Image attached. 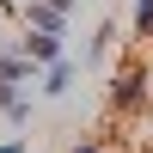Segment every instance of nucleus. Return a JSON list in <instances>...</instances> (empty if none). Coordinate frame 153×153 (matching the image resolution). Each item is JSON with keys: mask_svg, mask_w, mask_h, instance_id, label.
<instances>
[{"mask_svg": "<svg viewBox=\"0 0 153 153\" xmlns=\"http://www.w3.org/2000/svg\"><path fill=\"white\" fill-rule=\"evenodd\" d=\"M153 104V80H147V61H123L117 80H110V110L117 117H135V110Z\"/></svg>", "mask_w": 153, "mask_h": 153, "instance_id": "nucleus-1", "label": "nucleus"}, {"mask_svg": "<svg viewBox=\"0 0 153 153\" xmlns=\"http://www.w3.org/2000/svg\"><path fill=\"white\" fill-rule=\"evenodd\" d=\"M19 25L25 31H43V37H68V12H55V6H43V0H19Z\"/></svg>", "mask_w": 153, "mask_h": 153, "instance_id": "nucleus-2", "label": "nucleus"}, {"mask_svg": "<svg viewBox=\"0 0 153 153\" xmlns=\"http://www.w3.org/2000/svg\"><path fill=\"white\" fill-rule=\"evenodd\" d=\"M19 55L31 61V68H49V61L68 55V43H61V37H43V31H25V37H19Z\"/></svg>", "mask_w": 153, "mask_h": 153, "instance_id": "nucleus-3", "label": "nucleus"}, {"mask_svg": "<svg viewBox=\"0 0 153 153\" xmlns=\"http://www.w3.org/2000/svg\"><path fill=\"white\" fill-rule=\"evenodd\" d=\"M37 92L43 98H68L74 92V61L61 55V61H49V68H37Z\"/></svg>", "mask_w": 153, "mask_h": 153, "instance_id": "nucleus-4", "label": "nucleus"}, {"mask_svg": "<svg viewBox=\"0 0 153 153\" xmlns=\"http://www.w3.org/2000/svg\"><path fill=\"white\" fill-rule=\"evenodd\" d=\"M0 80H12V86H25V80H37V68L19 55V49H0Z\"/></svg>", "mask_w": 153, "mask_h": 153, "instance_id": "nucleus-5", "label": "nucleus"}, {"mask_svg": "<svg viewBox=\"0 0 153 153\" xmlns=\"http://www.w3.org/2000/svg\"><path fill=\"white\" fill-rule=\"evenodd\" d=\"M129 37H135V43H153V0H135V19H129Z\"/></svg>", "mask_w": 153, "mask_h": 153, "instance_id": "nucleus-6", "label": "nucleus"}, {"mask_svg": "<svg viewBox=\"0 0 153 153\" xmlns=\"http://www.w3.org/2000/svg\"><path fill=\"white\" fill-rule=\"evenodd\" d=\"M0 117H6L12 129H25V123H31V92H25V86H19V92L6 98V110H0Z\"/></svg>", "mask_w": 153, "mask_h": 153, "instance_id": "nucleus-7", "label": "nucleus"}, {"mask_svg": "<svg viewBox=\"0 0 153 153\" xmlns=\"http://www.w3.org/2000/svg\"><path fill=\"white\" fill-rule=\"evenodd\" d=\"M110 43H117V19H104V25H98V37H92V55H104Z\"/></svg>", "mask_w": 153, "mask_h": 153, "instance_id": "nucleus-8", "label": "nucleus"}, {"mask_svg": "<svg viewBox=\"0 0 153 153\" xmlns=\"http://www.w3.org/2000/svg\"><path fill=\"white\" fill-rule=\"evenodd\" d=\"M68 153H104V141H98V135H86L80 147H68Z\"/></svg>", "mask_w": 153, "mask_h": 153, "instance_id": "nucleus-9", "label": "nucleus"}, {"mask_svg": "<svg viewBox=\"0 0 153 153\" xmlns=\"http://www.w3.org/2000/svg\"><path fill=\"white\" fill-rule=\"evenodd\" d=\"M0 153H25V135H6V141H0Z\"/></svg>", "mask_w": 153, "mask_h": 153, "instance_id": "nucleus-10", "label": "nucleus"}, {"mask_svg": "<svg viewBox=\"0 0 153 153\" xmlns=\"http://www.w3.org/2000/svg\"><path fill=\"white\" fill-rule=\"evenodd\" d=\"M12 92H19V86H12V80H0V110H6V98H12Z\"/></svg>", "mask_w": 153, "mask_h": 153, "instance_id": "nucleus-11", "label": "nucleus"}, {"mask_svg": "<svg viewBox=\"0 0 153 153\" xmlns=\"http://www.w3.org/2000/svg\"><path fill=\"white\" fill-rule=\"evenodd\" d=\"M43 6H55V12H74V0H43Z\"/></svg>", "mask_w": 153, "mask_h": 153, "instance_id": "nucleus-12", "label": "nucleus"}, {"mask_svg": "<svg viewBox=\"0 0 153 153\" xmlns=\"http://www.w3.org/2000/svg\"><path fill=\"white\" fill-rule=\"evenodd\" d=\"M0 6H19V0H0Z\"/></svg>", "mask_w": 153, "mask_h": 153, "instance_id": "nucleus-13", "label": "nucleus"}, {"mask_svg": "<svg viewBox=\"0 0 153 153\" xmlns=\"http://www.w3.org/2000/svg\"><path fill=\"white\" fill-rule=\"evenodd\" d=\"M25 153H31V147H25Z\"/></svg>", "mask_w": 153, "mask_h": 153, "instance_id": "nucleus-14", "label": "nucleus"}, {"mask_svg": "<svg viewBox=\"0 0 153 153\" xmlns=\"http://www.w3.org/2000/svg\"><path fill=\"white\" fill-rule=\"evenodd\" d=\"M147 153H153V147H147Z\"/></svg>", "mask_w": 153, "mask_h": 153, "instance_id": "nucleus-15", "label": "nucleus"}]
</instances>
